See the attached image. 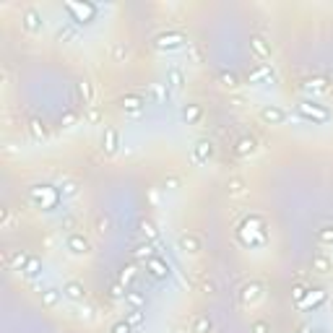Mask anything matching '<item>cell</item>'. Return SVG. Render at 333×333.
Returning a JSON list of instances; mask_svg holds the SVG:
<instances>
[{"instance_id":"24","label":"cell","mask_w":333,"mask_h":333,"mask_svg":"<svg viewBox=\"0 0 333 333\" xmlns=\"http://www.w3.org/2000/svg\"><path fill=\"white\" fill-rule=\"evenodd\" d=\"M274 78V70H271V65H263V68H258L253 75H250V84H258V81H271Z\"/></svg>"},{"instance_id":"2","label":"cell","mask_w":333,"mask_h":333,"mask_svg":"<svg viewBox=\"0 0 333 333\" xmlns=\"http://www.w3.org/2000/svg\"><path fill=\"white\" fill-rule=\"evenodd\" d=\"M29 198H32V203L42 211H52L57 203H60V190L52 188V185H34L32 190H29Z\"/></svg>"},{"instance_id":"11","label":"cell","mask_w":333,"mask_h":333,"mask_svg":"<svg viewBox=\"0 0 333 333\" xmlns=\"http://www.w3.org/2000/svg\"><path fill=\"white\" fill-rule=\"evenodd\" d=\"M261 297H263V289H261V284H255V281L245 284V286H242V292H239V299L245 302V305H255Z\"/></svg>"},{"instance_id":"12","label":"cell","mask_w":333,"mask_h":333,"mask_svg":"<svg viewBox=\"0 0 333 333\" xmlns=\"http://www.w3.org/2000/svg\"><path fill=\"white\" fill-rule=\"evenodd\" d=\"M63 297H68V299H73V302H84V299H86L84 284H81V281H65V284H63Z\"/></svg>"},{"instance_id":"27","label":"cell","mask_w":333,"mask_h":333,"mask_svg":"<svg viewBox=\"0 0 333 333\" xmlns=\"http://www.w3.org/2000/svg\"><path fill=\"white\" fill-rule=\"evenodd\" d=\"M125 320H128L133 328H141V325H143V312H141V310H130Z\"/></svg>"},{"instance_id":"33","label":"cell","mask_w":333,"mask_h":333,"mask_svg":"<svg viewBox=\"0 0 333 333\" xmlns=\"http://www.w3.org/2000/svg\"><path fill=\"white\" fill-rule=\"evenodd\" d=\"M81 97H84V102H92L94 99V89H92V84H89V81L81 84Z\"/></svg>"},{"instance_id":"3","label":"cell","mask_w":333,"mask_h":333,"mask_svg":"<svg viewBox=\"0 0 333 333\" xmlns=\"http://www.w3.org/2000/svg\"><path fill=\"white\" fill-rule=\"evenodd\" d=\"M65 11H68L70 21H75V24H92L97 19L94 3H65Z\"/></svg>"},{"instance_id":"30","label":"cell","mask_w":333,"mask_h":333,"mask_svg":"<svg viewBox=\"0 0 333 333\" xmlns=\"http://www.w3.org/2000/svg\"><path fill=\"white\" fill-rule=\"evenodd\" d=\"M166 84H170L172 89H180V86H183V73H180V70H170V75H166Z\"/></svg>"},{"instance_id":"15","label":"cell","mask_w":333,"mask_h":333,"mask_svg":"<svg viewBox=\"0 0 333 333\" xmlns=\"http://www.w3.org/2000/svg\"><path fill=\"white\" fill-rule=\"evenodd\" d=\"M117 143H120L117 130L107 128V130H104V138H102V148H104V154H115V151H117Z\"/></svg>"},{"instance_id":"21","label":"cell","mask_w":333,"mask_h":333,"mask_svg":"<svg viewBox=\"0 0 333 333\" xmlns=\"http://www.w3.org/2000/svg\"><path fill=\"white\" fill-rule=\"evenodd\" d=\"M29 133H32V138H37V141L47 138V128H44L42 120H32V123H29Z\"/></svg>"},{"instance_id":"23","label":"cell","mask_w":333,"mask_h":333,"mask_svg":"<svg viewBox=\"0 0 333 333\" xmlns=\"http://www.w3.org/2000/svg\"><path fill=\"white\" fill-rule=\"evenodd\" d=\"M125 302H128L133 310H141V307L146 305V297H143L141 292H125Z\"/></svg>"},{"instance_id":"13","label":"cell","mask_w":333,"mask_h":333,"mask_svg":"<svg viewBox=\"0 0 333 333\" xmlns=\"http://www.w3.org/2000/svg\"><path fill=\"white\" fill-rule=\"evenodd\" d=\"M146 268H148V271H151V274H154L156 279H166V276L172 274V271H170V263H164L161 258H156V255H154V258H148V261H146Z\"/></svg>"},{"instance_id":"20","label":"cell","mask_w":333,"mask_h":333,"mask_svg":"<svg viewBox=\"0 0 333 333\" xmlns=\"http://www.w3.org/2000/svg\"><path fill=\"white\" fill-rule=\"evenodd\" d=\"M24 274H26L29 279L39 276V274H42V261H39V258H32V255H29V261H26V266H24Z\"/></svg>"},{"instance_id":"1","label":"cell","mask_w":333,"mask_h":333,"mask_svg":"<svg viewBox=\"0 0 333 333\" xmlns=\"http://www.w3.org/2000/svg\"><path fill=\"white\" fill-rule=\"evenodd\" d=\"M237 237L245 247H263L268 242V234H266V224L258 219V216H250L239 224L237 229Z\"/></svg>"},{"instance_id":"39","label":"cell","mask_w":333,"mask_h":333,"mask_svg":"<svg viewBox=\"0 0 333 333\" xmlns=\"http://www.w3.org/2000/svg\"><path fill=\"white\" fill-rule=\"evenodd\" d=\"M141 229H143L146 237H154V234H156V229H154V224H151V221H143V224H141Z\"/></svg>"},{"instance_id":"16","label":"cell","mask_w":333,"mask_h":333,"mask_svg":"<svg viewBox=\"0 0 333 333\" xmlns=\"http://www.w3.org/2000/svg\"><path fill=\"white\" fill-rule=\"evenodd\" d=\"M180 250L195 255V253L201 250V239L195 237V234H183V237H180Z\"/></svg>"},{"instance_id":"28","label":"cell","mask_w":333,"mask_h":333,"mask_svg":"<svg viewBox=\"0 0 333 333\" xmlns=\"http://www.w3.org/2000/svg\"><path fill=\"white\" fill-rule=\"evenodd\" d=\"M226 188H229V193H232V195H242V193H245V183H242L239 177H232Z\"/></svg>"},{"instance_id":"36","label":"cell","mask_w":333,"mask_h":333,"mask_svg":"<svg viewBox=\"0 0 333 333\" xmlns=\"http://www.w3.org/2000/svg\"><path fill=\"white\" fill-rule=\"evenodd\" d=\"M123 57H128V47H125V44H117V47H115V60L120 63Z\"/></svg>"},{"instance_id":"41","label":"cell","mask_w":333,"mask_h":333,"mask_svg":"<svg viewBox=\"0 0 333 333\" xmlns=\"http://www.w3.org/2000/svg\"><path fill=\"white\" fill-rule=\"evenodd\" d=\"M60 123H63V128H70V125L75 123V115H73V112H68L63 120H60Z\"/></svg>"},{"instance_id":"18","label":"cell","mask_w":333,"mask_h":333,"mask_svg":"<svg viewBox=\"0 0 333 333\" xmlns=\"http://www.w3.org/2000/svg\"><path fill=\"white\" fill-rule=\"evenodd\" d=\"M201 115H203V110L198 107V104H188V107L183 110V120H185L188 125L198 123V120H201Z\"/></svg>"},{"instance_id":"29","label":"cell","mask_w":333,"mask_h":333,"mask_svg":"<svg viewBox=\"0 0 333 333\" xmlns=\"http://www.w3.org/2000/svg\"><path fill=\"white\" fill-rule=\"evenodd\" d=\"M219 81H221V86H226V89H237V75H234V73H226V70H224V73L219 75Z\"/></svg>"},{"instance_id":"31","label":"cell","mask_w":333,"mask_h":333,"mask_svg":"<svg viewBox=\"0 0 333 333\" xmlns=\"http://www.w3.org/2000/svg\"><path fill=\"white\" fill-rule=\"evenodd\" d=\"M305 89L307 92H325V81L323 78H312V81L305 84Z\"/></svg>"},{"instance_id":"5","label":"cell","mask_w":333,"mask_h":333,"mask_svg":"<svg viewBox=\"0 0 333 333\" xmlns=\"http://www.w3.org/2000/svg\"><path fill=\"white\" fill-rule=\"evenodd\" d=\"M21 24H24V29H26V32H32V34L42 32V26H44V21H42V13H39L37 8H26V11L21 13Z\"/></svg>"},{"instance_id":"17","label":"cell","mask_w":333,"mask_h":333,"mask_svg":"<svg viewBox=\"0 0 333 333\" xmlns=\"http://www.w3.org/2000/svg\"><path fill=\"white\" fill-rule=\"evenodd\" d=\"M143 99L141 97H135V94H130V97H123V102H120V107L123 110H128V112H138L141 107H143Z\"/></svg>"},{"instance_id":"35","label":"cell","mask_w":333,"mask_h":333,"mask_svg":"<svg viewBox=\"0 0 333 333\" xmlns=\"http://www.w3.org/2000/svg\"><path fill=\"white\" fill-rule=\"evenodd\" d=\"M305 294H307V289H305V286H294V289H292V299L297 302V305H299L302 299H305Z\"/></svg>"},{"instance_id":"19","label":"cell","mask_w":333,"mask_h":333,"mask_svg":"<svg viewBox=\"0 0 333 333\" xmlns=\"http://www.w3.org/2000/svg\"><path fill=\"white\" fill-rule=\"evenodd\" d=\"M60 297H63V289H44L42 292V305L44 307H55L60 302Z\"/></svg>"},{"instance_id":"8","label":"cell","mask_w":333,"mask_h":333,"mask_svg":"<svg viewBox=\"0 0 333 333\" xmlns=\"http://www.w3.org/2000/svg\"><path fill=\"white\" fill-rule=\"evenodd\" d=\"M250 50L258 60H271V44L261 37V34H253L250 37Z\"/></svg>"},{"instance_id":"40","label":"cell","mask_w":333,"mask_h":333,"mask_svg":"<svg viewBox=\"0 0 333 333\" xmlns=\"http://www.w3.org/2000/svg\"><path fill=\"white\" fill-rule=\"evenodd\" d=\"M320 239H323V242H330V245H333V226H328V229L320 232Z\"/></svg>"},{"instance_id":"32","label":"cell","mask_w":333,"mask_h":333,"mask_svg":"<svg viewBox=\"0 0 333 333\" xmlns=\"http://www.w3.org/2000/svg\"><path fill=\"white\" fill-rule=\"evenodd\" d=\"M133 330V325L128 323V320H120V323H115L112 328H110V333H130Z\"/></svg>"},{"instance_id":"4","label":"cell","mask_w":333,"mask_h":333,"mask_svg":"<svg viewBox=\"0 0 333 333\" xmlns=\"http://www.w3.org/2000/svg\"><path fill=\"white\" fill-rule=\"evenodd\" d=\"M297 110H299L302 117L312 120V123H328V120H330V112L325 107H320V104H315V102H302Z\"/></svg>"},{"instance_id":"42","label":"cell","mask_w":333,"mask_h":333,"mask_svg":"<svg viewBox=\"0 0 333 333\" xmlns=\"http://www.w3.org/2000/svg\"><path fill=\"white\" fill-rule=\"evenodd\" d=\"M120 294H123V289H120V284H115L112 286V297H120Z\"/></svg>"},{"instance_id":"25","label":"cell","mask_w":333,"mask_h":333,"mask_svg":"<svg viewBox=\"0 0 333 333\" xmlns=\"http://www.w3.org/2000/svg\"><path fill=\"white\" fill-rule=\"evenodd\" d=\"M211 328H214V323H211L208 317H195L190 333H211Z\"/></svg>"},{"instance_id":"22","label":"cell","mask_w":333,"mask_h":333,"mask_svg":"<svg viewBox=\"0 0 333 333\" xmlns=\"http://www.w3.org/2000/svg\"><path fill=\"white\" fill-rule=\"evenodd\" d=\"M312 271H317V274H328L330 271V258L328 255H315L312 258Z\"/></svg>"},{"instance_id":"34","label":"cell","mask_w":333,"mask_h":333,"mask_svg":"<svg viewBox=\"0 0 333 333\" xmlns=\"http://www.w3.org/2000/svg\"><path fill=\"white\" fill-rule=\"evenodd\" d=\"M26 261H29V255H24V253H16V255H13V258H11V263H13V266H16L19 271H24V266H26Z\"/></svg>"},{"instance_id":"43","label":"cell","mask_w":333,"mask_h":333,"mask_svg":"<svg viewBox=\"0 0 333 333\" xmlns=\"http://www.w3.org/2000/svg\"><path fill=\"white\" fill-rule=\"evenodd\" d=\"M305 333H328V330H325V328H307Z\"/></svg>"},{"instance_id":"7","label":"cell","mask_w":333,"mask_h":333,"mask_svg":"<svg viewBox=\"0 0 333 333\" xmlns=\"http://www.w3.org/2000/svg\"><path fill=\"white\" fill-rule=\"evenodd\" d=\"M65 247H68L73 255H86L89 250H92V245H89V239H86L84 234H78V232L68 234V239H65Z\"/></svg>"},{"instance_id":"14","label":"cell","mask_w":333,"mask_h":333,"mask_svg":"<svg viewBox=\"0 0 333 333\" xmlns=\"http://www.w3.org/2000/svg\"><path fill=\"white\" fill-rule=\"evenodd\" d=\"M323 302H325V292H323V289H310V292L305 294V299L299 302V307H302V310H307V307L323 305Z\"/></svg>"},{"instance_id":"6","label":"cell","mask_w":333,"mask_h":333,"mask_svg":"<svg viewBox=\"0 0 333 333\" xmlns=\"http://www.w3.org/2000/svg\"><path fill=\"white\" fill-rule=\"evenodd\" d=\"M286 117H289V115H286V110L274 107V104H266V107L261 110V120H263V123H268V125H281Z\"/></svg>"},{"instance_id":"10","label":"cell","mask_w":333,"mask_h":333,"mask_svg":"<svg viewBox=\"0 0 333 333\" xmlns=\"http://www.w3.org/2000/svg\"><path fill=\"white\" fill-rule=\"evenodd\" d=\"M211 156H214V143H211V141H198L193 146V161L195 164H203Z\"/></svg>"},{"instance_id":"38","label":"cell","mask_w":333,"mask_h":333,"mask_svg":"<svg viewBox=\"0 0 333 333\" xmlns=\"http://www.w3.org/2000/svg\"><path fill=\"white\" fill-rule=\"evenodd\" d=\"M250 330H253V333H268V323H266V320H258V323H253Z\"/></svg>"},{"instance_id":"37","label":"cell","mask_w":333,"mask_h":333,"mask_svg":"<svg viewBox=\"0 0 333 333\" xmlns=\"http://www.w3.org/2000/svg\"><path fill=\"white\" fill-rule=\"evenodd\" d=\"M135 255H138V258H146V261H148V258H154V255H151V247H148V245H141L138 250H135Z\"/></svg>"},{"instance_id":"26","label":"cell","mask_w":333,"mask_h":333,"mask_svg":"<svg viewBox=\"0 0 333 333\" xmlns=\"http://www.w3.org/2000/svg\"><path fill=\"white\" fill-rule=\"evenodd\" d=\"M234 151H237V156H247V154H253V151H255V141L253 138H242Z\"/></svg>"},{"instance_id":"9","label":"cell","mask_w":333,"mask_h":333,"mask_svg":"<svg viewBox=\"0 0 333 333\" xmlns=\"http://www.w3.org/2000/svg\"><path fill=\"white\" fill-rule=\"evenodd\" d=\"M183 42H185L183 34L170 32V34H159L156 37V47L159 50H177V47H183Z\"/></svg>"}]
</instances>
